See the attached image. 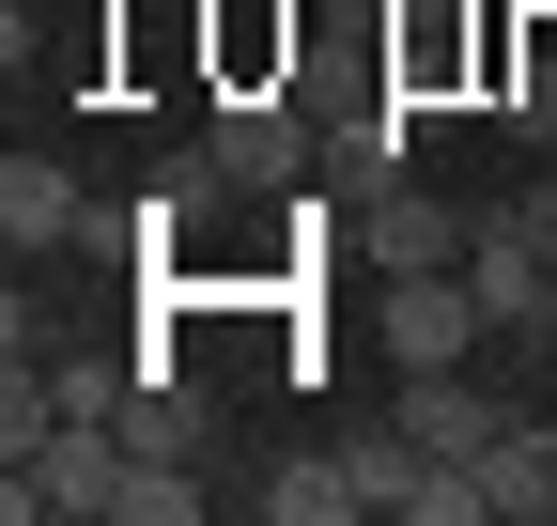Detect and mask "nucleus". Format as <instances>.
Instances as JSON below:
<instances>
[{"label":"nucleus","instance_id":"nucleus-5","mask_svg":"<svg viewBox=\"0 0 557 526\" xmlns=\"http://www.w3.org/2000/svg\"><path fill=\"white\" fill-rule=\"evenodd\" d=\"M465 279H480V310H496V341H557V263H542L527 233H496V217H480Z\"/></svg>","mask_w":557,"mask_h":526},{"label":"nucleus","instance_id":"nucleus-9","mask_svg":"<svg viewBox=\"0 0 557 526\" xmlns=\"http://www.w3.org/2000/svg\"><path fill=\"white\" fill-rule=\"evenodd\" d=\"M480 480H496V526H557V434H496V449H480Z\"/></svg>","mask_w":557,"mask_h":526},{"label":"nucleus","instance_id":"nucleus-2","mask_svg":"<svg viewBox=\"0 0 557 526\" xmlns=\"http://www.w3.org/2000/svg\"><path fill=\"white\" fill-rule=\"evenodd\" d=\"M480 341H496V310H480L465 263H449V279H387V356L403 372H465Z\"/></svg>","mask_w":557,"mask_h":526},{"label":"nucleus","instance_id":"nucleus-7","mask_svg":"<svg viewBox=\"0 0 557 526\" xmlns=\"http://www.w3.org/2000/svg\"><path fill=\"white\" fill-rule=\"evenodd\" d=\"M0 233H16V248H78V233H94V202H78V171H47V155H16V171H0Z\"/></svg>","mask_w":557,"mask_h":526},{"label":"nucleus","instance_id":"nucleus-3","mask_svg":"<svg viewBox=\"0 0 557 526\" xmlns=\"http://www.w3.org/2000/svg\"><path fill=\"white\" fill-rule=\"evenodd\" d=\"M201 155H218L233 186H295L325 140H310V109H295V93H233L218 124H201Z\"/></svg>","mask_w":557,"mask_h":526},{"label":"nucleus","instance_id":"nucleus-10","mask_svg":"<svg viewBox=\"0 0 557 526\" xmlns=\"http://www.w3.org/2000/svg\"><path fill=\"white\" fill-rule=\"evenodd\" d=\"M403 124H418V93H387V109H341V124H325V171L357 186V202H372L387 171H403Z\"/></svg>","mask_w":557,"mask_h":526},{"label":"nucleus","instance_id":"nucleus-14","mask_svg":"<svg viewBox=\"0 0 557 526\" xmlns=\"http://www.w3.org/2000/svg\"><path fill=\"white\" fill-rule=\"evenodd\" d=\"M542 155H557V140H542Z\"/></svg>","mask_w":557,"mask_h":526},{"label":"nucleus","instance_id":"nucleus-1","mask_svg":"<svg viewBox=\"0 0 557 526\" xmlns=\"http://www.w3.org/2000/svg\"><path fill=\"white\" fill-rule=\"evenodd\" d=\"M124 465H139L124 418H47L0 496H16V526H62V511H124Z\"/></svg>","mask_w":557,"mask_h":526},{"label":"nucleus","instance_id":"nucleus-4","mask_svg":"<svg viewBox=\"0 0 557 526\" xmlns=\"http://www.w3.org/2000/svg\"><path fill=\"white\" fill-rule=\"evenodd\" d=\"M357 248L387 263V279H449V263L480 248V217H449V202H418V186H372V217H357Z\"/></svg>","mask_w":557,"mask_h":526},{"label":"nucleus","instance_id":"nucleus-8","mask_svg":"<svg viewBox=\"0 0 557 526\" xmlns=\"http://www.w3.org/2000/svg\"><path fill=\"white\" fill-rule=\"evenodd\" d=\"M248 511H263V526H357V511H372V480H357V449H341V465H278Z\"/></svg>","mask_w":557,"mask_h":526},{"label":"nucleus","instance_id":"nucleus-11","mask_svg":"<svg viewBox=\"0 0 557 526\" xmlns=\"http://www.w3.org/2000/svg\"><path fill=\"white\" fill-rule=\"evenodd\" d=\"M186 511H201L186 465H124V526H186Z\"/></svg>","mask_w":557,"mask_h":526},{"label":"nucleus","instance_id":"nucleus-12","mask_svg":"<svg viewBox=\"0 0 557 526\" xmlns=\"http://www.w3.org/2000/svg\"><path fill=\"white\" fill-rule=\"evenodd\" d=\"M496 233H527V248H542V263H557V155H542V171H527V186H511V202H496Z\"/></svg>","mask_w":557,"mask_h":526},{"label":"nucleus","instance_id":"nucleus-13","mask_svg":"<svg viewBox=\"0 0 557 526\" xmlns=\"http://www.w3.org/2000/svg\"><path fill=\"white\" fill-rule=\"evenodd\" d=\"M542 434H557V418H542Z\"/></svg>","mask_w":557,"mask_h":526},{"label":"nucleus","instance_id":"nucleus-6","mask_svg":"<svg viewBox=\"0 0 557 526\" xmlns=\"http://www.w3.org/2000/svg\"><path fill=\"white\" fill-rule=\"evenodd\" d=\"M403 434H418V449H449V465H480V449L511 434V403H496L480 372H403Z\"/></svg>","mask_w":557,"mask_h":526}]
</instances>
